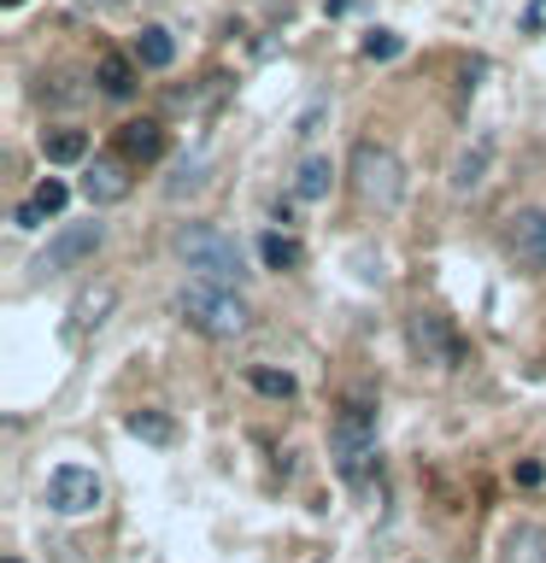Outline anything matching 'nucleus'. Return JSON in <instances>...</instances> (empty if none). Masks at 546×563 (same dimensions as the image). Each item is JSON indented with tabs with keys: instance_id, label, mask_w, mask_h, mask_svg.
I'll use <instances>...</instances> for the list:
<instances>
[{
	"instance_id": "6",
	"label": "nucleus",
	"mask_w": 546,
	"mask_h": 563,
	"mask_svg": "<svg viewBox=\"0 0 546 563\" xmlns=\"http://www.w3.org/2000/svg\"><path fill=\"white\" fill-rule=\"evenodd\" d=\"M106 246V223H65L59 235H53L42 253H35V271L42 276H65V271H83L88 258H95Z\"/></svg>"
},
{
	"instance_id": "12",
	"label": "nucleus",
	"mask_w": 546,
	"mask_h": 563,
	"mask_svg": "<svg viewBox=\"0 0 546 563\" xmlns=\"http://www.w3.org/2000/svg\"><path fill=\"white\" fill-rule=\"evenodd\" d=\"M95 82H100V95H106V100H130V95H135V82H141L135 53H100Z\"/></svg>"
},
{
	"instance_id": "9",
	"label": "nucleus",
	"mask_w": 546,
	"mask_h": 563,
	"mask_svg": "<svg viewBox=\"0 0 546 563\" xmlns=\"http://www.w3.org/2000/svg\"><path fill=\"white\" fill-rule=\"evenodd\" d=\"M493 147H500V141H493V135L482 130V135H470L465 147L452 153V165H447V188H452V200H476V194L488 188V170H493Z\"/></svg>"
},
{
	"instance_id": "23",
	"label": "nucleus",
	"mask_w": 546,
	"mask_h": 563,
	"mask_svg": "<svg viewBox=\"0 0 546 563\" xmlns=\"http://www.w3.org/2000/svg\"><path fill=\"white\" fill-rule=\"evenodd\" d=\"M30 200H35V206H42V211H47V218H53V211H65V200H70V188L59 183V176H47V183H42V188H35V194H30Z\"/></svg>"
},
{
	"instance_id": "5",
	"label": "nucleus",
	"mask_w": 546,
	"mask_h": 563,
	"mask_svg": "<svg viewBox=\"0 0 546 563\" xmlns=\"http://www.w3.org/2000/svg\"><path fill=\"white\" fill-rule=\"evenodd\" d=\"M405 346H412V358L429 364V369H458V364H465V341H458L452 317L423 311V306L405 317Z\"/></svg>"
},
{
	"instance_id": "11",
	"label": "nucleus",
	"mask_w": 546,
	"mask_h": 563,
	"mask_svg": "<svg viewBox=\"0 0 546 563\" xmlns=\"http://www.w3.org/2000/svg\"><path fill=\"white\" fill-rule=\"evenodd\" d=\"M118 147L130 165H153L159 153H165V123H153V118H130L118 130Z\"/></svg>"
},
{
	"instance_id": "14",
	"label": "nucleus",
	"mask_w": 546,
	"mask_h": 563,
	"mask_svg": "<svg viewBox=\"0 0 546 563\" xmlns=\"http://www.w3.org/2000/svg\"><path fill=\"white\" fill-rule=\"evenodd\" d=\"M112 306H118V288H112V282H100V288L77 294V306H70V329H65V334H88V329H100Z\"/></svg>"
},
{
	"instance_id": "25",
	"label": "nucleus",
	"mask_w": 546,
	"mask_h": 563,
	"mask_svg": "<svg viewBox=\"0 0 546 563\" xmlns=\"http://www.w3.org/2000/svg\"><path fill=\"white\" fill-rule=\"evenodd\" d=\"M42 218H47V211L35 206V200H24V206L12 211V223H18V229H42Z\"/></svg>"
},
{
	"instance_id": "26",
	"label": "nucleus",
	"mask_w": 546,
	"mask_h": 563,
	"mask_svg": "<svg viewBox=\"0 0 546 563\" xmlns=\"http://www.w3.org/2000/svg\"><path fill=\"white\" fill-rule=\"evenodd\" d=\"M7 563H18V558H7Z\"/></svg>"
},
{
	"instance_id": "18",
	"label": "nucleus",
	"mask_w": 546,
	"mask_h": 563,
	"mask_svg": "<svg viewBox=\"0 0 546 563\" xmlns=\"http://www.w3.org/2000/svg\"><path fill=\"white\" fill-rule=\"evenodd\" d=\"M259 258H264V271H299V264H306V246H299L294 235H264L259 241Z\"/></svg>"
},
{
	"instance_id": "4",
	"label": "nucleus",
	"mask_w": 546,
	"mask_h": 563,
	"mask_svg": "<svg viewBox=\"0 0 546 563\" xmlns=\"http://www.w3.org/2000/svg\"><path fill=\"white\" fill-rule=\"evenodd\" d=\"M347 170H352V188H359L364 206L400 211V200H405V165H400V153L387 147V141H359L352 158H347Z\"/></svg>"
},
{
	"instance_id": "10",
	"label": "nucleus",
	"mask_w": 546,
	"mask_h": 563,
	"mask_svg": "<svg viewBox=\"0 0 546 563\" xmlns=\"http://www.w3.org/2000/svg\"><path fill=\"white\" fill-rule=\"evenodd\" d=\"M83 200L95 211L130 200V158H95V165L83 170Z\"/></svg>"
},
{
	"instance_id": "3",
	"label": "nucleus",
	"mask_w": 546,
	"mask_h": 563,
	"mask_svg": "<svg viewBox=\"0 0 546 563\" xmlns=\"http://www.w3.org/2000/svg\"><path fill=\"white\" fill-rule=\"evenodd\" d=\"M176 258H183L200 282H223V288H241V276H247L241 246L211 223H183L176 229Z\"/></svg>"
},
{
	"instance_id": "16",
	"label": "nucleus",
	"mask_w": 546,
	"mask_h": 563,
	"mask_svg": "<svg viewBox=\"0 0 546 563\" xmlns=\"http://www.w3.org/2000/svg\"><path fill=\"white\" fill-rule=\"evenodd\" d=\"M130 53H135L141 70H171V65H176V42H171V30H159V24L141 30Z\"/></svg>"
},
{
	"instance_id": "7",
	"label": "nucleus",
	"mask_w": 546,
	"mask_h": 563,
	"mask_svg": "<svg viewBox=\"0 0 546 563\" xmlns=\"http://www.w3.org/2000/svg\"><path fill=\"white\" fill-rule=\"evenodd\" d=\"M505 258L523 276H546V206H523L505 218Z\"/></svg>"
},
{
	"instance_id": "8",
	"label": "nucleus",
	"mask_w": 546,
	"mask_h": 563,
	"mask_svg": "<svg viewBox=\"0 0 546 563\" xmlns=\"http://www.w3.org/2000/svg\"><path fill=\"white\" fill-rule=\"evenodd\" d=\"M100 499H106V487L88 464H59L47 475V510H59V517H88Z\"/></svg>"
},
{
	"instance_id": "21",
	"label": "nucleus",
	"mask_w": 546,
	"mask_h": 563,
	"mask_svg": "<svg viewBox=\"0 0 546 563\" xmlns=\"http://www.w3.org/2000/svg\"><path fill=\"white\" fill-rule=\"evenodd\" d=\"M247 382H253L264 399H294V387H299L288 369H264V364H259V369H247Z\"/></svg>"
},
{
	"instance_id": "22",
	"label": "nucleus",
	"mask_w": 546,
	"mask_h": 563,
	"mask_svg": "<svg viewBox=\"0 0 546 563\" xmlns=\"http://www.w3.org/2000/svg\"><path fill=\"white\" fill-rule=\"evenodd\" d=\"M400 47H405V42H400L394 30H370V35H364V59H400Z\"/></svg>"
},
{
	"instance_id": "2",
	"label": "nucleus",
	"mask_w": 546,
	"mask_h": 563,
	"mask_svg": "<svg viewBox=\"0 0 546 563\" xmlns=\"http://www.w3.org/2000/svg\"><path fill=\"white\" fill-rule=\"evenodd\" d=\"M176 311H183V323L194 334H206V341H236V334H247V323H253V311H247V299L236 288L200 282V276L176 288Z\"/></svg>"
},
{
	"instance_id": "19",
	"label": "nucleus",
	"mask_w": 546,
	"mask_h": 563,
	"mask_svg": "<svg viewBox=\"0 0 546 563\" xmlns=\"http://www.w3.org/2000/svg\"><path fill=\"white\" fill-rule=\"evenodd\" d=\"M123 429H130L135 440H148V446H171V440H176V422L165 411H130V417H123Z\"/></svg>"
},
{
	"instance_id": "15",
	"label": "nucleus",
	"mask_w": 546,
	"mask_h": 563,
	"mask_svg": "<svg viewBox=\"0 0 546 563\" xmlns=\"http://www.w3.org/2000/svg\"><path fill=\"white\" fill-rule=\"evenodd\" d=\"M500 563H546V528H535V522L505 528V540H500Z\"/></svg>"
},
{
	"instance_id": "24",
	"label": "nucleus",
	"mask_w": 546,
	"mask_h": 563,
	"mask_svg": "<svg viewBox=\"0 0 546 563\" xmlns=\"http://www.w3.org/2000/svg\"><path fill=\"white\" fill-rule=\"evenodd\" d=\"M324 112H329V100H312L306 112H299V123H294V135L306 141V135H317V123H324Z\"/></svg>"
},
{
	"instance_id": "20",
	"label": "nucleus",
	"mask_w": 546,
	"mask_h": 563,
	"mask_svg": "<svg viewBox=\"0 0 546 563\" xmlns=\"http://www.w3.org/2000/svg\"><path fill=\"white\" fill-rule=\"evenodd\" d=\"M206 170H211V158H206V153L183 158V165H176V176L165 183V194H171V200H188V194H200V188H206Z\"/></svg>"
},
{
	"instance_id": "1",
	"label": "nucleus",
	"mask_w": 546,
	"mask_h": 563,
	"mask_svg": "<svg viewBox=\"0 0 546 563\" xmlns=\"http://www.w3.org/2000/svg\"><path fill=\"white\" fill-rule=\"evenodd\" d=\"M329 457H335V475L352 487L376 470V405H370V394L341 399V411L329 422Z\"/></svg>"
},
{
	"instance_id": "17",
	"label": "nucleus",
	"mask_w": 546,
	"mask_h": 563,
	"mask_svg": "<svg viewBox=\"0 0 546 563\" xmlns=\"http://www.w3.org/2000/svg\"><path fill=\"white\" fill-rule=\"evenodd\" d=\"M42 158H47V165H83V158H88V135L83 130H42Z\"/></svg>"
},
{
	"instance_id": "13",
	"label": "nucleus",
	"mask_w": 546,
	"mask_h": 563,
	"mask_svg": "<svg viewBox=\"0 0 546 563\" xmlns=\"http://www.w3.org/2000/svg\"><path fill=\"white\" fill-rule=\"evenodd\" d=\"M329 188H335V158L329 153H306L299 170H294V200L317 206V200H329Z\"/></svg>"
}]
</instances>
